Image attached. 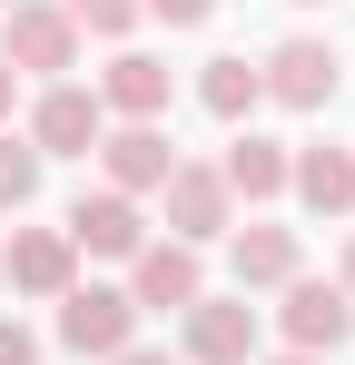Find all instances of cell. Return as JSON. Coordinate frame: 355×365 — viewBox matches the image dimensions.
Segmentation results:
<instances>
[{
	"instance_id": "obj_1",
	"label": "cell",
	"mask_w": 355,
	"mask_h": 365,
	"mask_svg": "<svg viewBox=\"0 0 355 365\" xmlns=\"http://www.w3.org/2000/svg\"><path fill=\"white\" fill-rule=\"evenodd\" d=\"M0 60H10V69H40V79L79 69V20H69V10H50V0H10Z\"/></svg>"
},
{
	"instance_id": "obj_2",
	"label": "cell",
	"mask_w": 355,
	"mask_h": 365,
	"mask_svg": "<svg viewBox=\"0 0 355 365\" xmlns=\"http://www.w3.org/2000/svg\"><path fill=\"white\" fill-rule=\"evenodd\" d=\"M99 128H109L99 89L50 79V89H40V109H30V148H40V158H89V148H99Z\"/></svg>"
},
{
	"instance_id": "obj_3",
	"label": "cell",
	"mask_w": 355,
	"mask_h": 365,
	"mask_svg": "<svg viewBox=\"0 0 355 365\" xmlns=\"http://www.w3.org/2000/svg\"><path fill=\"white\" fill-rule=\"evenodd\" d=\"M287 356H336L355 336V297L346 287H316V277H287Z\"/></svg>"
},
{
	"instance_id": "obj_4",
	"label": "cell",
	"mask_w": 355,
	"mask_h": 365,
	"mask_svg": "<svg viewBox=\"0 0 355 365\" xmlns=\"http://www.w3.org/2000/svg\"><path fill=\"white\" fill-rule=\"evenodd\" d=\"M128 336H138L128 287H69V297H59V346H79V356H118Z\"/></svg>"
},
{
	"instance_id": "obj_5",
	"label": "cell",
	"mask_w": 355,
	"mask_h": 365,
	"mask_svg": "<svg viewBox=\"0 0 355 365\" xmlns=\"http://www.w3.org/2000/svg\"><path fill=\"white\" fill-rule=\"evenodd\" d=\"M257 89H267L277 109H326V99H336V50H326V40H277V50L257 60Z\"/></svg>"
},
{
	"instance_id": "obj_6",
	"label": "cell",
	"mask_w": 355,
	"mask_h": 365,
	"mask_svg": "<svg viewBox=\"0 0 355 365\" xmlns=\"http://www.w3.org/2000/svg\"><path fill=\"white\" fill-rule=\"evenodd\" d=\"M69 247H89V257H138L148 247V217H138V197H118V187H89L79 207H69Z\"/></svg>"
},
{
	"instance_id": "obj_7",
	"label": "cell",
	"mask_w": 355,
	"mask_h": 365,
	"mask_svg": "<svg viewBox=\"0 0 355 365\" xmlns=\"http://www.w3.org/2000/svg\"><path fill=\"white\" fill-rule=\"evenodd\" d=\"M128 267H138V287H128V306H138V316H148V306H168V316H187V306L207 297V267H197V247H138V257H128Z\"/></svg>"
},
{
	"instance_id": "obj_8",
	"label": "cell",
	"mask_w": 355,
	"mask_h": 365,
	"mask_svg": "<svg viewBox=\"0 0 355 365\" xmlns=\"http://www.w3.org/2000/svg\"><path fill=\"white\" fill-rule=\"evenodd\" d=\"M99 168H109V187H118V197H148V187H168L178 148L158 138V119H148V128L128 119V128H99Z\"/></svg>"
},
{
	"instance_id": "obj_9",
	"label": "cell",
	"mask_w": 355,
	"mask_h": 365,
	"mask_svg": "<svg viewBox=\"0 0 355 365\" xmlns=\"http://www.w3.org/2000/svg\"><path fill=\"white\" fill-rule=\"evenodd\" d=\"M257 356V306L247 297H197L187 306V365H247Z\"/></svg>"
},
{
	"instance_id": "obj_10",
	"label": "cell",
	"mask_w": 355,
	"mask_h": 365,
	"mask_svg": "<svg viewBox=\"0 0 355 365\" xmlns=\"http://www.w3.org/2000/svg\"><path fill=\"white\" fill-rule=\"evenodd\" d=\"M158 197H168V227H178V247L227 237V178H217V168H187V158H178Z\"/></svg>"
},
{
	"instance_id": "obj_11",
	"label": "cell",
	"mask_w": 355,
	"mask_h": 365,
	"mask_svg": "<svg viewBox=\"0 0 355 365\" xmlns=\"http://www.w3.org/2000/svg\"><path fill=\"white\" fill-rule=\"evenodd\" d=\"M0 267H10V287H20V297H69V267H79V247L59 237V227H20Z\"/></svg>"
},
{
	"instance_id": "obj_12",
	"label": "cell",
	"mask_w": 355,
	"mask_h": 365,
	"mask_svg": "<svg viewBox=\"0 0 355 365\" xmlns=\"http://www.w3.org/2000/svg\"><path fill=\"white\" fill-rule=\"evenodd\" d=\"M99 109H118V119H158L168 109V60H148V50H118L109 60V79H99Z\"/></svg>"
},
{
	"instance_id": "obj_13",
	"label": "cell",
	"mask_w": 355,
	"mask_h": 365,
	"mask_svg": "<svg viewBox=\"0 0 355 365\" xmlns=\"http://www.w3.org/2000/svg\"><path fill=\"white\" fill-rule=\"evenodd\" d=\"M287 187L316 207V217H346V207H355V158H346V148H296Z\"/></svg>"
},
{
	"instance_id": "obj_14",
	"label": "cell",
	"mask_w": 355,
	"mask_h": 365,
	"mask_svg": "<svg viewBox=\"0 0 355 365\" xmlns=\"http://www.w3.org/2000/svg\"><path fill=\"white\" fill-rule=\"evenodd\" d=\"M227 257H237V297L247 287H287L296 277V227H237Z\"/></svg>"
},
{
	"instance_id": "obj_15",
	"label": "cell",
	"mask_w": 355,
	"mask_h": 365,
	"mask_svg": "<svg viewBox=\"0 0 355 365\" xmlns=\"http://www.w3.org/2000/svg\"><path fill=\"white\" fill-rule=\"evenodd\" d=\"M217 178H227V197H277V187H287V148L247 128V138L227 148V168H217Z\"/></svg>"
},
{
	"instance_id": "obj_16",
	"label": "cell",
	"mask_w": 355,
	"mask_h": 365,
	"mask_svg": "<svg viewBox=\"0 0 355 365\" xmlns=\"http://www.w3.org/2000/svg\"><path fill=\"white\" fill-rule=\"evenodd\" d=\"M197 99H207V119H247V109H257L267 89H257V69H247V60H207Z\"/></svg>"
},
{
	"instance_id": "obj_17",
	"label": "cell",
	"mask_w": 355,
	"mask_h": 365,
	"mask_svg": "<svg viewBox=\"0 0 355 365\" xmlns=\"http://www.w3.org/2000/svg\"><path fill=\"white\" fill-rule=\"evenodd\" d=\"M30 197H40V148L0 128V207H30Z\"/></svg>"
},
{
	"instance_id": "obj_18",
	"label": "cell",
	"mask_w": 355,
	"mask_h": 365,
	"mask_svg": "<svg viewBox=\"0 0 355 365\" xmlns=\"http://www.w3.org/2000/svg\"><path fill=\"white\" fill-rule=\"evenodd\" d=\"M69 20H79V30H99V40H118V30L138 20V0H69Z\"/></svg>"
},
{
	"instance_id": "obj_19",
	"label": "cell",
	"mask_w": 355,
	"mask_h": 365,
	"mask_svg": "<svg viewBox=\"0 0 355 365\" xmlns=\"http://www.w3.org/2000/svg\"><path fill=\"white\" fill-rule=\"evenodd\" d=\"M0 365H40V336H30L20 316H0Z\"/></svg>"
},
{
	"instance_id": "obj_20",
	"label": "cell",
	"mask_w": 355,
	"mask_h": 365,
	"mask_svg": "<svg viewBox=\"0 0 355 365\" xmlns=\"http://www.w3.org/2000/svg\"><path fill=\"white\" fill-rule=\"evenodd\" d=\"M138 10H158V20H168V30H197V20H207V10H217V0H138Z\"/></svg>"
},
{
	"instance_id": "obj_21",
	"label": "cell",
	"mask_w": 355,
	"mask_h": 365,
	"mask_svg": "<svg viewBox=\"0 0 355 365\" xmlns=\"http://www.w3.org/2000/svg\"><path fill=\"white\" fill-rule=\"evenodd\" d=\"M109 365H178V356H158V346H118Z\"/></svg>"
},
{
	"instance_id": "obj_22",
	"label": "cell",
	"mask_w": 355,
	"mask_h": 365,
	"mask_svg": "<svg viewBox=\"0 0 355 365\" xmlns=\"http://www.w3.org/2000/svg\"><path fill=\"white\" fill-rule=\"evenodd\" d=\"M10 99H20V69H10V60H0V119H10Z\"/></svg>"
},
{
	"instance_id": "obj_23",
	"label": "cell",
	"mask_w": 355,
	"mask_h": 365,
	"mask_svg": "<svg viewBox=\"0 0 355 365\" xmlns=\"http://www.w3.org/2000/svg\"><path fill=\"white\" fill-rule=\"evenodd\" d=\"M336 287H346V297H355V237H346V277H336Z\"/></svg>"
},
{
	"instance_id": "obj_24",
	"label": "cell",
	"mask_w": 355,
	"mask_h": 365,
	"mask_svg": "<svg viewBox=\"0 0 355 365\" xmlns=\"http://www.w3.org/2000/svg\"><path fill=\"white\" fill-rule=\"evenodd\" d=\"M277 365H326V356H277Z\"/></svg>"
},
{
	"instance_id": "obj_25",
	"label": "cell",
	"mask_w": 355,
	"mask_h": 365,
	"mask_svg": "<svg viewBox=\"0 0 355 365\" xmlns=\"http://www.w3.org/2000/svg\"><path fill=\"white\" fill-rule=\"evenodd\" d=\"M0 10H10V0H0Z\"/></svg>"
}]
</instances>
